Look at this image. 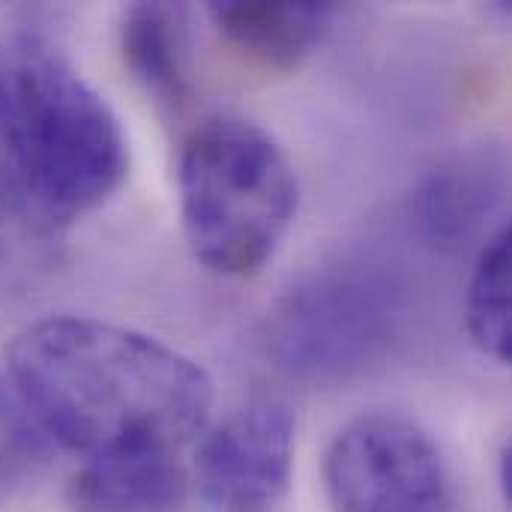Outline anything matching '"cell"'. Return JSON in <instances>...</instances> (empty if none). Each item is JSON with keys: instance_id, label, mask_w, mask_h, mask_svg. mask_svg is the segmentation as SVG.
Wrapping results in <instances>:
<instances>
[{"instance_id": "obj_4", "label": "cell", "mask_w": 512, "mask_h": 512, "mask_svg": "<svg viewBox=\"0 0 512 512\" xmlns=\"http://www.w3.org/2000/svg\"><path fill=\"white\" fill-rule=\"evenodd\" d=\"M405 327V288L375 261L306 273L267 312L264 351L294 381L336 387L384 366Z\"/></svg>"}, {"instance_id": "obj_5", "label": "cell", "mask_w": 512, "mask_h": 512, "mask_svg": "<svg viewBox=\"0 0 512 512\" xmlns=\"http://www.w3.org/2000/svg\"><path fill=\"white\" fill-rule=\"evenodd\" d=\"M324 492L333 512H456L438 444L399 414H366L336 432Z\"/></svg>"}, {"instance_id": "obj_10", "label": "cell", "mask_w": 512, "mask_h": 512, "mask_svg": "<svg viewBox=\"0 0 512 512\" xmlns=\"http://www.w3.org/2000/svg\"><path fill=\"white\" fill-rule=\"evenodd\" d=\"M120 54L141 90L168 114L189 105L177 12L165 3H135L120 21Z\"/></svg>"}, {"instance_id": "obj_9", "label": "cell", "mask_w": 512, "mask_h": 512, "mask_svg": "<svg viewBox=\"0 0 512 512\" xmlns=\"http://www.w3.org/2000/svg\"><path fill=\"white\" fill-rule=\"evenodd\" d=\"M210 18L222 39L246 60L288 72L327 36L333 24L330 3H210Z\"/></svg>"}, {"instance_id": "obj_2", "label": "cell", "mask_w": 512, "mask_h": 512, "mask_svg": "<svg viewBox=\"0 0 512 512\" xmlns=\"http://www.w3.org/2000/svg\"><path fill=\"white\" fill-rule=\"evenodd\" d=\"M0 147L48 222L102 207L129 174V144L105 96L36 33L0 39Z\"/></svg>"}, {"instance_id": "obj_7", "label": "cell", "mask_w": 512, "mask_h": 512, "mask_svg": "<svg viewBox=\"0 0 512 512\" xmlns=\"http://www.w3.org/2000/svg\"><path fill=\"white\" fill-rule=\"evenodd\" d=\"M186 486L174 444L132 438L90 453L69 480L66 504L72 512H180Z\"/></svg>"}, {"instance_id": "obj_3", "label": "cell", "mask_w": 512, "mask_h": 512, "mask_svg": "<svg viewBox=\"0 0 512 512\" xmlns=\"http://www.w3.org/2000/svg\"><path fill=\"white\" fill-rule=\"evenodd\" d=\"M192 255L219 276H255L297 216V177L279 144L243 117H207L177 162Z\"/></svg>"}, {"instance_id": "obj_13", "label": "cell", "mask_w": 512, "mask_h": 512, "mask_svg": "<svg viewBox=\"0 0 512 512\" xmlns=\"http://www.w3.org/2000/svg\"><path fill=\"white\" fill-rule=\"evenodd\" d=\"M498 486H501V495L504 501L510 504V489H512V450L510 441L501 447V456H498Z\"/></svg>"}, {"instance_id": "obj_11", "label": "cell", "mask_w": 512, "mask_h": 512, "mask_svg": "<svg viewBox=\"0 0 512 512\" xmlns=\"http://www.w3.org/2000/svg\"><path fill=\"white\" fill-rule=\"evenodd\" d=\"M510 228H498L480 249L468 282V336L474 345L507 366L512 360L510 324Z\"/></svg>"}, {"instance_id": "obj_6", "label": "cell", "mask_w": 512, "mask_h": 512, "mask_svg": "<svg viewBox=\"0 0 512 512\" xmlns=\"http://www.w3.org/2000/svg\"><path fill=\"white\" fill-rule=\"evenodd\" d=\"M294 411L279 396H255L234 408L198 450L201 495L228 512L276 504L294 468Z\"/></svg>"}, {"instance_id": "obj_1", "label": "cell", "mask_w": 512, "mask_h": 512, "mask_svg": "<svg viewBox=\"0 0 512 512\" xmlns=\"http://www.w3.org/2000/svg\"><path fill=\"white\" fill-rule=\"evenodd\" d=\"M9 378L39 432L81 456L132 438L177 447L204 426L213 402L207 372L186 354L75 315L21 330L9 345Z\"/></svg>"}, {"instance_id": "obj_12", "label": "cell", "mask_w": 512, "mask_h": 512, "mask_svg": "<svg viewBox=\"0 0 512 512\" xmlns=\"http://www.w3.org/2000/svg\"><path fill=\"white\" fill-rule=\"evenodd\" d=\"M45 462V435L0 381V504Z\"/></svg>"}, {"instance_id": "obj_8", "label": "cell", "mask_w": 512, "mask_h": 512, "mask_svg": "<svg viewBox=\"0 0 512 512\" xmlns=\"http://www.w3.org/2000/svg\"><path fill=\"white\" fill-rule=\"evenodd\" d=\"M507 198V156L501 147H468L444 159L423 177L411 198V216L420 237L456 252L471 243Z\"/></svg>"}]
</instances>
